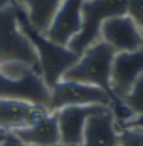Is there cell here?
I'll list each match as a JSON object with an SVG mask.
<instances>
[{
  "instance_id": "cell-1",
  "label": "cell",
  "mask_w": 143,
  "mask_h": 146,
  "mask_svg": "<svg viewBox=\"0 0 143 146\" xmlns=\"http://www.w3.org/2000/svg\"><path fill=\"white\" fill-rule=\"evenodd\" d=\"M115 55L116 51L113 47L102 39H98L85 49L78 60L64 74L61 79L96 86L104 89L113 100L111 108L114 113L118 126L121 127L123 124L132 119L134 115L124 106L123 103L118 102L113 97L111 92V69Z\"/></svg>"
},
{
  "instance_id": "cell-2",
  "label": "cell",
  "mask_w": 143,
  "mask_h": 146,
  "mask_svg": "<svg viewBox=\"0 0 143 146\" xmlns=\"http://www.w3.org/2000/svg\"><path fill=\"white\" fill-rule=\"evenodd\" d=\"M11 2L16 10L19 28L35 47L39 59L41 77L50 89L78 60L80 56L74 54L67 47L57 45L47 39L44 35L39 34L31 27L28 20L27 10L24 6L17 3L15 0H11Z\"/></svg>"
},
{
  "instance_id": "cell-3",
  "label": "cell",
  "mask_w": 143,
  "mask_h": 146,
  "mask_svg": "<svg viewBox=\"0 0 143 146\" xmlns=\"http://www.w3.org/2000/svg\"><path fill=\"white\" fill-rule=\"evenodd\" d=\"M3 62H21L41 76L36 49L19 28L12 2L0 10V64Z\"/></svg>"
},
{
  "instance_id": "cell-4",
  "label": "cell",
  "mask_w": 143,
  "mask_h": 146,
  "mask_svg": "<svg viewBox=\"0 0 143 146\" xmlns=\"http://www.w3.org/2000/svg\"><path fill=\"white\" fill-rule=\"evenodd\" d=\"M129 0H87L82 6V29L67 45V48L81 56L100 39L101 25L105 20L128 13Z\"/></svg>"
},
{
  "instance_id": "cell-5",
  "label": "cell",
  "mask_w": 143,
  "mask_h": 146,
  "mask_svg": "<svg viewBox=\"0 0 143 146\" xmlns=\"http://www.w3.org/2000/svg\"><path fill=\"white\" fill-rule=\"evenodd\" d=\"M112 104L111 96L100 87L60 79L50 88L47 110L53 113L66 106L104 105L112 107Z\"/></svg>"
},
{
  "instance_id": "cell-6",
  "label": "cell",
  "mask_w": 143,
  "mask_h": 146,
  "mask_svg": "<svg viewBox=\"0 0 143 146\" xmlns=\"http://www.w3.org/2000/svg\"><path fill=\"white\" fill-rule=\"evenodd\" d=\"M50 89L43 77L30 70L23 77L15 78L0 72V99H17L47 107Z\"/></svg>"
},
{
  "instance_id": "cell-7",
  "label": "cell",
  "mask_w": 143,
  "mask_h": 146,
  "mask_svg": "<svg viewBox=\"0 0 143 146\" xmlns=\"http://www.w3.org/2000/svg\"><path fill=\"white\" fill-rule=\"evenodd\" d=\"M141 76H143V46L134 51L116 52L110 79L113 97L122 103Z\"/></svg>"
},
{
  "instance_id": "cell-8",
  "label": "cell",
  "mask_w": 143,
  "mask_h": 146,
  "mask_svg": "<svg viewBox=\"0 0 143 146\" xmlns=\"http://www.w3.org/2000/svg\"><path fill=\"white\" fill-rule=\"evenodd\" d=\"M100 39L116 52H129L143 46V35L135 21L126 13L105 20L101 25Z\"/></svg>"
},
{
  "instance_id": "cell-9",
  "label": "cell",
  "mask_w": 143,
  "mask_h": 146,
  "mask_svg": "<svg viewBox=\"0 0 143 146\" xmlns=\"http://www.w3.org/2000/svg\"><path fill=\"white\" fill-rule=\"evenodd\" d=\"M49 114L47 107L17 99H0V131L12 133L28 127Z\"/></svg>"
},
{
  "instance_id": "cell-10",
  "label": "cell",
  "mask_w": 143,
  "mask_h": 146,
  "mask_svg": "<svg viewBox=\"0 0 143 146\" xmlns=\"http://www.w3.org/2000/svg\"><path fill=\"white\" fill-rule=\"evenodd\" d=\"M84 0H64L44 36L50 41L67 47L82 29V6Z\"/></svg>"
},
{
  "instance_id": "cell-11",
  "label": "cell",
  "mask_w": 143,
  "mask_h": 146,
  "mask_svg": "<svg viewBox=\"0 0 143 146\" xmlns=\"http://www.w3.org/2000/svg\"><path fill=\"white\" fill-rule=\"evenodd\" d=\"M107 106L86 105V106H66L56 110L60 145L81 146L83 132L87 118Z\"/></svg>"
},
{
  "instance_id": "cell-12",
  "label": "cell",
  "mask_w": 143,
  "mask_h": 146,
  "mask_svg": "<svg viewBox=\"0 0 143 146\" xmlns=\"http://www.w3.org/2000/svg\"><path fill=\"white\" fill-rule=\"evenodd\" d=\"M119 135L114 113L107 106L87 118L81 146H119Z\"/></svg>"
},
{
  "instance_id": "cell-13",
  "label": "cell",
  "mask_w": 143,
  "mask_h": 146,
  "mask_svg": "<svg viewBox=\"0 0 143 146\" xmlns=\"http://www.w3.org/2000/svg\"><path fill=\"white\" fill-rule=\"evenodd\" d=\"M24 146H58L60 135L58 129L57 115L55 111L39 119L35 124L16 129L12 133Z\"/></svg>"
},
{
  "instance_id": "cell-14",
  "label": "cell",
  "mask_w": 143,
  "mask_h": 146,
  "mask_svg": "<svg viewBox=\"0 0 143 146\" xmlns=\"http://www.w3.org/2000/svg\"><path fill=\"white\" fill-rule=\"evenodd\" d=\"M28 8V20L39 34L45 35L60 6V0H15Z\"/></svg>"
},
{
  "instance_id": "cell-15",
  "label": "cell",
  "mask_w": 143,
  "mask_h": 146,
  "mask_svg": "<svg viewBox=\"0 0 143 146\" xmlns=\"http://www.w3.org/2000/svg\"><path fill=\"white\" fill-rule=\"evenodd\" d=\"M122 103L134 116H143V76L136 80Z\"/></svg>"
},
{
  "instance_id": "cell-16",
  "label": "cell",
  "mask_w": 143,
  "mask_h": 146,
  "mask_svg": "<svg viewBox=\"0 0 143 146\" xmlns=\"http://www.w3.org/2000/svg\"><path fill=\"white\" fill-rule=\"evenodd\" d=\"M119 146H143V131L138 127L121 128Z\"/></svg>"
},
{
  "instance_id": "cell-17",
  "label": "cell",
  "mask_w": 143,
  "mask_h": 146,
  "mask_svg": "<svg viewBox=\"0 0 143 146\" xmlns=\"http://www.w3.org/2000/svg\"><path fill=\"white\" fill-rule=\"evenodd\" d=\"M128 15L135 21L143 35V0H129Z\"/></svg>"
},
{
  "instance_id": "cell-18",
  "label": "cell",
  "mask_w": 143,
  "mask_h": 146,
  "mask_svg": "<svg viewBox=\"0 0 143 146\" xmlns=\"http://www.w3.org/2000/svg\"><path fill=\"white\" fill-rule=\"evenodd\" d=\"M0 146H24L13 135H11L10 133L8 134L7 138L0 144Z\"/></svg>"
},
{
  "instance_id": "cell-19",
  "label": "cell",
  "mask_w": 143,
  "mask_h": 146,
  "mask_svg": "<svg viewBox=\"0 0 143 146\" xmlns=\"http://www.w3.org/2000/svg\"><path fill=\"white\" fill-rule=\"evenodd\" d=\"M10 3H11V0H0V10L10 6Z\"/></svg>"
},
{
  "instance_id": "cell-20",
  "label": "cell",
  "mask_w": 143,
  "mask_h": 146,
  "mask_svg": "<svg viewBox=\"0 0 143 146\" xmlns=\"http://www.w3.org/2000/svg\"><path fill=\"white\" fill-rule=\"evenodd\" d=\"M8 134H9V133H5V132H1V131H0V144L7 138Z\"/></svg>"
},
{
  "instance_id": "cell-21",
  "label": "cell",
  "mask_w": 143,
  "mask_h": 146,
  "mask_svg": "<svg viewBox=\"0 0 143 146\" xmlns=\"http://www.w3.org/2000/svg\"><path fill=\"white\" fill-rule=\"evenodd\" d=\"M58 146H65V145H58Z\"/></svg>"
},
{
  "instance_id": "cell-22",
  "label": "cell",
  "mask_w": 143,
  "mask_h": 146,
  "mask_svg": "<svg viewBox=\"0 0 143 146\" xmlns=\"http://www.w3.org/2000/svg\"><path fill=\"white\" fill-rule=\"evenodd\" d=\"M141 129H142V131H143V128H141Z\"/></svg>"
}]
</instances>
